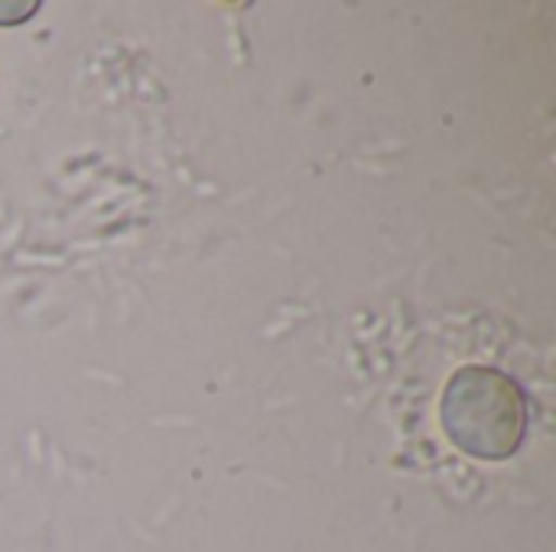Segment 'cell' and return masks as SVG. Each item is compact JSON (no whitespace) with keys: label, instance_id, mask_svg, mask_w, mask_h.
Masks as SVG:
<instances>
[{"label":"cell","instance_id":"1","mask_svg":"<svg viewBox=\"0 0 556 552\" xmlns=\"http://www.w3.org/2000/svg\"><path fill=\"white\" fill-rule=\"evenodd\" d=\"M440 420L450 442L463 455L479 462H505L528 436V394L511 374L469 364L450 377Z\"/></svg>","mask_w":556,"mask_h":552},{"label":"cell","instance_id":"2","mask_svg":"<svg viewBox=\"0 0 556 552\" xmlns=\"http://www.w3.org/2000/svg\"><path fill=\"white\" fill-rule=\"evenodd\" d=\"M39 10V3H0V26H10V23H23L29 20L33 13Z\"/></svg>","mask_w":556,"mask_h":552}]
</instances>
